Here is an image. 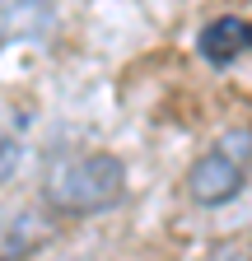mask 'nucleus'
I'll list each match as a JSON object with an SVG mask.
<instances>
[{"instance_id":"nucleus-1","label":"nucleus","mask_w":252,"mask_h":261,"mask_svg":"<svg viewBox=\"0 0 252 261\" xmlns=\"http://www.w3.org/2000/svg\"><path fill=\"white\" fill-rule=\"evenodd\" d=\"M126 196V163L117 154H66L42 173V201L56 215H103Z\"/></svg>"},{"instance_id":"nucleus-2","label":"nucleus","mask_w":252,"mask_h":261,"mask_svg":"<svg viewBox=\"0 0 252 261\" xmlns=\"http://www.w3.org/2000/svg\"><path fill=\"white\" fill-rule=\"evenodd\" d=\"M243 182H247V168L224 149H210V154H201L192 168H187V196H192V205H201V210H219V205L238 201Z\"/></svg>"},{"instance_id":"nucleus-3","label":"nucleus","mask_w":252,"mask_h":261,"mask_svg":"<svg viewBox=\"0 0 252 261\" xmlns=\"http://www.w3.org/2000/svg\"><path fill=\"white\" fill-rule=\"evenodd\" d=\"M61 28L56 14V0H5L0 10V42L14 47V42H52Z\"/></svg>"},{"instance_id":"nucleus-4","label":"nucleus","mask_w":252,"mask_h":261,"mask_svg":"<svg viewBox=\"0 0 252 261\" xmlns=\"http://www.w3.org/2000/svg\"><path fill=\"white\" fill-rule=\"evenodd\" d=\"M247 51H252V23L238 19V14H219L196 33V56L206 65H219V70L234 65L238 56H247Z\"/></svg>"},{"instance_id":"nucleus-5","label":"nucleus","mask_w":252,"mask_h":261,"mask_svg":"<svg viewBox=\"0 0 252 261\" xmlns=\"http://www.w3.org/2000/svg\"><path fill=\"white\" fill-rule=\"evenodd\" d=\"M23 149H28V112L0 98V187H10L14 173L23 168Z\"/></svg>"},{"instance_id":"nucleus-6","label":"nucleus","mask_w":252,"mask_h":261,"mask_svg":"<svg viewBox=\"0 0 252 261\" xmlns=\"http://www.w3.org/2000/svg\"><path fill=\"white\" fill-rule=\"evenodd\" d=\"M219 149H224V154H234L243 168H252V130H247V126L224 130V136H219Z\"/></svg>"}]
</instances>
